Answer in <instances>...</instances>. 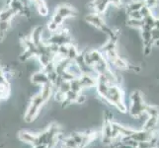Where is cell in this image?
I'll list each match as a JSON object with an SVG mask.
<instances>
[{"label": "cell", "mask_w": 159, "mask_h": 148, "mask_svg": "<svg viewBox=\"0 0 159 148\" xmlns=\"http://www.w3.org/2000/svg\"><path fill=\"white\" fill-rule=\"evenodd\" d=\"M107 103H110L120 113H127L128 108L124 103V92L118 85H110L106 98L104 99Z\"/></svg>", "instance_id": "6da1fadb"}, {"label": "cell", "mask_w": 159, "mask_h": 148, "mask_svg": "<svg viewBox=\"0 0 159 148\" xmlns=\"http://www.w3.org/2000/svg\"><path fill=\"white\" fill-rule=\"evenodd\" d=\"M130 107L129 110V114L133 118L138 119L144 114L146 104L143 101V97L140 91H134L130 95Z\"/></svg>", "instance_id": "7a4b0ae2"}, {"label": "cell", "mask_w": 159, "mask_h": 148, "mask_svg": "<svg viewBox=\"0 0 159 148\" xmlns=\"http://www.w3.org/2000/svg\"><path fill=\"white\" fill-rule=\"evenodd\" d=\"M85 22L88 23L89 25H91L92 27H94V28L98 29L99 31L103 32L105 35H107L108 33L111 31V28L106 25L105 21H104V19L101 17V15L96 12H92L90 14H87L85 16Z\"/></svg>", "instance_id": "3957f363"}, {"label": "cell", "mask_w": 159, "mask_h": 148, "mask_svg": "<svg viewBox=\"0 0 159 148\" xmlns=\"http://www.w3.org/2000/svg\"><path fill=\"white\" fill-rule=\"evenodd\" d=\"M54 13L58 14L59 16H61V17L64 19L75 17V16H77V14H78L77 10L68 4L58 5V6L56 8V10H54Z\"/></svg>", "instance_id": "277c9868"}, {"label": "cell", "mask_w": 159, "mask_h": 148, "mask_svg": "<svg viewBox=\"0 0 159 148\" xmlns=\"http://www.w3.org/2000/svg\"><path fill=\"white\" fill-rule=\"evenodd\" d=\"M102 140L103 143L110 145L113 143V135H112V122L110 119H106L103 125L102 130Z\"/></svg>", "instance_id": "5b68a950"}, {"label": "cell", "mask_w": 159, "mask_h": 148, "mask_svg": "<svg viewBox=\"0 0 159 148\" xmlns=\"http://www.w3.org/2000/svg\"><path fill=\"white\" fill-rule=\"evenodd\" d=\"M130 137L134 139L138 142H142V141H150L153 137H154V134H153L152 131H147V130H134L133 134L130 135Z\"/></svg>", "instance_id": "8992f818"}, {"label": "cell", "mask_w": 159, "mask_h": 148, "mask_svg": "<svg viewBox=\"0 0 159 148\" xmlns=\"http://www.w3.org/2000/svg\"><path fill=\"white\" fill-rule=\"evenodd\" d=\"M109 5H110L109 0H93L91 3V7L94 10L93 12H96L101 15L108 10Z\"/></svg>", "instance_id": "52a82bcc"}, {"label": "cell", "mask_w": 159, "mask_h": 148, "mask_svg": "<svg viewBox=\"0 0 159 148\" xmlns=\"http://www.w3.org/2000/svg\"><path fill=\"white\" fill-rule=\"evenodd\" d=\"M43 26L39 25V26H36L30 34V39L37 47H39L43 43Z\"/></svg>", "instance_id": "ba28073f"}, {"label": "cell", "mask_w": 159, "mask_h": 148, "mask_svg": "<svg viewBox=\"0 0 159 148\" xmlns=\"http://www.w3.org/2000/svg\"><path fill=\"white\" fill-rule=\"evenodd\" d=\"M79 80L83 89L93 88V87H96L97 85V78L90 74H82L79 77Z\"/></svg>", "instance_id": "9c48e42d"}, {"label": "cell", "mask_w": 159, "mask_h": 148, "mask_svg": "<svg viewBox=\"0 0 159 148\" xmlns=\"http://www.w3.org/2000/svg\"><path fill=\"white\" fill-rule=\"evenodd\" d=\"M32 81L33 83H35L37 85H45L48 83V73L45 70H41V71H37L32 76Z\"/></svg>", "instance_id": "30bf717a"}, {"label": "cell", "mask_w": 159, "mask_h": 148, "mask_svg": "<svg viewBox=\"0 0 159 148\" xmlns=\"http://www.w3.org/2000/svg\"><path fill=\"white\" fill-rule=\"evenodd\" d=\"M31 1L33 2L34 6L36 7L38 14L43 16V17L48 16V12H50V9H48L45 0H31Z\"/></svg>", "instance_id": "8fae6325"}, {"label": "cell", "mask_w": 159, "mask_h": 148, "mask_svg": "<svg viewBox=\"0 0 159 148\" xmlns=\"http://www.w3.org/2000/svg\"><path fill=\"white\" fill-rule=\"evenodd\" d=\"M17 14L9 6H5L0 10V21H12Z\"/></svg>", "instance_id": "7c38bea8"}, {"label": "cell", "mask_w": 159, "mask_h": 148, "mask_svg": "<svg viewBox=\"0 0 159 148\" xmlns=\"http://www.w3.org/2000/svg\"><path fill=\"white\" fill-rule=\"evenodd\" d=\"M144 6L143 0H131L127 4V12H133V11H140V9Z\"/></svg>", "instance_id": "4fadbf2b"}, {"label": "cell", "mask_w": 159, "mask_h": 148, "mask_svg": "<svg viewBox=\"0 0 159 148\" xmlns=\"http://www.w3.org/2000/svg\"><path fill=\"white\" fill-rule=\"evenodd\" d=\"M159 122L158 117H148L146 122L143 124V129L147 131H153L157 127V123Z\"/></svg>", "instance_id": "5bb4252c"}, {"label": "cell", "mask_w": 159, "mask_h": 148, "mask_svg": "<svg viewBox=\"0 0 159 148\" xmlns=\"http://www.w3.org/2000/svg\"><path fill=\"white\" fill-rule=\"evenodd\" d=\"M111 61L113 62V64L119 69H122V70H125L129 68V63L125 61V60L122 57V56H116L115 58H113Z\"/></svg>", "instance_id": "9a60e30c"}, {"label": "cell", "mask_w": 159, "mask_h": 148, "mask_svg": "<svg viewBox=\"0 0 159 148\" xmlns=\"http://www.w3.org/2000/svg\"><path fill=\"white\" fill-rule=\"evenodd\" d=\"M80 54L78 48L76 47V46H74L72 43L68 45V53H67V58L70 60H75L78 57V56Z\"/></svg>", "instance_id": "2e32d148"}, {"label": "cell", "mask_w": 159, "mask_h": 148, "mask_svg": "<svg viewBox=\"0 0 159 148\" xmlns=\"http://www.w3.org/2000/svg\"><path fill=\"white\" fill-rule=\"evenodd\" d=\"M127 23H128V26H129L130 28L138 29V30H141L142 28H143V26H144L143 19L139 20V19H130V18H129L128 21H127Z\"/></svg>", "instance_id": "e0dca14e"}, {"label": "cell", "mask_w": 159, "mask_h": 148, "mask_svg": "<svg viewBox=\"0 0 159 148\" xmlns=\"http://www.w3.org/2000/svg\"><path fill=\"white\" fill-rule=\"evenodd\" d=\"M144 114L148 117H158L159 118V108L153 105H146Z\"/></svg>", "instance_id": "ac0fdd59"}, {"label": "cell", "mask_w": 159, "mask_h": 148, "mask_svg": "<svg viewBox=\"0 0 159 148\" xmlns=\"http://www.w3.org/2000/svg\"><path fill=\"white\" fill-rule=\"evenodd\" d=\"M90 54H91V57L93 59V61L95 62V64L97 62L101 61L103 58H105L104 53L101 52L100 51H98V49H92V51H90Z\"/></svg>", "instance_id": "d6986e66"}, {"label": "cell", "mask_w": 159, "mask_h": 148, "mask_svg": "<svg viewBox=\"0 0 159 148\" xmlns=\"http://www.w3.org/2000/svg\"><path fill=\"white\" fill-rule=\"evenodd\" d=\"M70 87H71V90L74 91V92H77V93H80L81 90L83 89V88H82L81 83H80L79 78H74L72 81H71L70 82Z\"/></svg>", "instance_id": "ffe728a7"}, {"label": "cell", "mask_w": 159, "mask_h": 148, "mask_svg": "<svg viewBox=\"0 0 159 148\" xmlns=\"http://www.w3.org/2000/svg\"><path fill=\"white\" fill-rule=\"evenodd\" d=\"M59 91H61L62 93H64V94H66V93L68 91L71 90V87H70V82H67V81H63L60 83V85L58 86V88H57Z\"/></svg>", "instance_id": "44dd1931"}, {"label": "cell", "mask_w": 159, "mask_h": 148, "mask_svg": "<svg viewBox=\"0 0 159 148\" xmlns=\"http://www.w3.org/2000/svg\"><path fill=\"white\" fill-rule=\"evenodd\" d=\"M63 144L64 146H67V147H70V148H79V145L76 143L75 140L71 137H68V138H65L63 140Z\"/></svg>", "instance_id": "7402d4cb"}, {"label": "cell", "mask_w": 159, "mask_h": 148, "mask_svg": "<svg viewBox=\"0 0 159 148\" xmlns=\"http://www.w3.org/2000/svg\"><path fill=\"white\" fill-rule=\"evenodd\" d=\"M71 137H72L75 142L79 145V148L80 146L82 145V143H83V140H84V137H85V134H82V133H72V135H71Z\"/></svg>", "instance_id": "603a6c76"}, {"label": "cell", "mask_w": 159, "mask_h": 148, "mask_svg": "<svg viewBox=\"0 0 159 148\" xmlns=\"http://www.w3.org/2000/svg\"><path fill=\"white\" fill-rule=\"evenodd\" d=\"M143 2H144L145 6H147L152 10V9L157 7V5L159 3V0H143Z\"/></svg>", "instance_id": "cb8c5ba5"}, {"label": "cell", "mask_w": 159, "mask_h": 148, "mask_svg": "<svg viewBox=\"0 0 159 148\" xmlns=\"http://www.w3.org/2000/svg\"><path fill=\"white\" fill-rule=\"evenodd\" d=\"M52 21H53V22H54V23H56V24H57L58 26H60V27H61L65 19H64V18H62L61 16H59L58 14L54 13V14L52 15Z\"/></svg>", "instance_id": "d4e9b609"}, {"label": "cell", "mask_w": 159, "mask_h": 148, "mask_svg": "<svg viewBox=\"0 0 159 148\" xmlns=\"http://www.w3.org/2000/svg\"><path fill=\"white\" fill-rule=\"evenodd\" d=\"M128 16H129V18H130V19H139V20L143 19V18H142V16H141L140 11H133V12L128 13Z\"/></svg>", "instance_id": "484cf974"}, {"label": "cell", "mask_w": 159, "mask_h": 148, "mask_svg": "<svg viewBox=\"0 0 159 148\" xmlns=\"http://www.w3.org/2000/svg\"><path fill=\"white\" fill-rule=\"evenodd\" d=\"M154 145L152 144L151 141H142L139 142V148H151Z\"/></svg>", "instance_id": "4316f807"}, {"label": "cell", "mask_w": 159, "mask_h": 148, "mask_svg": "<svg viewBox=\"0 0 159 148\" xmlns=\"http://www.w3.org/2000/svg\"><path fill=\"white\" fill-rule=\"evenodd\" d=\"M151 36H152V40L154 41V43L156 41L159 40V29L157 28H153L151 31Z\"/></svg>", "instance_id": "83f0119b"}, {"label": "cell", "mask_w": 159, "mask_h": 148, "mask_svg": "<svg viewBox=\"0 0 159 148\" xmlns=\"http://www.w3.org/2000/svg\"><path fill=\"white\" fill-rule=\"evenodd\" d=\"M85 101H86V97H85L83 94H81V93H79V95H78V97H77V100H76L75 103L83 104V103H85Z\"/></svg>", "instance_id": "f1b7e54d"}, {"label": "cell", "mask_w": 159, "mask_h": 148, "mask_svg": "<svg viewBox=\"0 0 159 148\" xmlns=\"http://www.w3.org/2000/svg\"><path fill=\"white\" fill-rule=\"evenodd\" d=\"M109 2L110 4H112L116 7H120L122 5V0H109Z\"/></svg>", "instance_id": "f546056e"}, {"label": "cell", "mask_w": 159, "mask_h": 148, "mask_svg": "<svg viewBox=\"0 0 159 148\" xmlns=\"http://www.w3.org/2000/svg\"><path fill=\"white\" fill-rule=\"evenodd\" d=\"M11 1H12V0H4V3H5L6 6H9V4L11 3Z\"/></svg>", "instance_id": "4dcf8cb0"}, {"label": "cell", "mask_w": 159, "mask_h": 148, "mask_svg": "<svg viewBox=\"0 0 159 148\" xmlns=\"http://www.w3.org/2000/svg\"><path fill=\"white\" fill-rule=\"evenodd\" d=\"M154 45H155L157 47H159V40H158V41H156V42L154 43Z\"/></svg>", "instance_id": "1f68e13d"}, {"label": "cell", "mask_w": 159, "mask_h": 148, "mask_svg": "<svg viewBox=\"0 0 159 148\" xmlns=\"http://www.w3.org/2000/svg\"><path fill=\"white\" fill-rule=\"evenodd\" d=\"M156 147L159 148V137L157 138V142H156Z\"/></svg>", "instance_id": "d6a6232c"}, {"label": "cell", "mask_w": 159, "mask_h": 148, "mask_svg": "<svg viewBox=\"0 0 159 148\" xmlns=\"http://www.w3.org/2000/svg\"><path fill=\"white\" fill-rule=\"evenodd\" d=\"M151 148H157L156 146H153V147H151Z\"/></svg>", "instance_id": "836d02e7"}]
</instances>
